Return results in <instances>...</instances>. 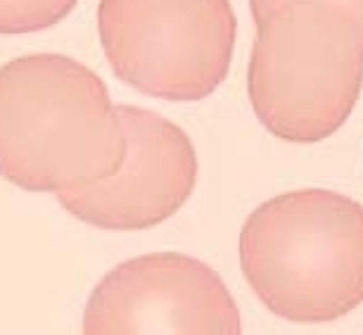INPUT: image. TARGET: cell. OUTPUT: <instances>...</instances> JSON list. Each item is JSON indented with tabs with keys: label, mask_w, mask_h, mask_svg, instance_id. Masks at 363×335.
Segmentation results:
<instances>
[{
	"label": "cell",
	"mask_w": 363,
	"mask_h": 335,
	"mask_svg": "<svg viewBox=\"0 0 363 335\" xmlns=\"http://www.w3.org/2000/svg\"><path fill=\"white\" fill-rule=\"evenodd\" d=\"M247 91L259 121L285 143L330 138L363 88V33L320 3H290L257 22Z\"/></svg>",
	"instance_id": "7a4b0ae2"
},
{
	"label": "cell",
	"mask_w": 363,
	"mask_h": 335,
	"mask_svg": "<svg viewBox=\"0 0 363 335\" xmlns=\"http://www.w3.org/2000/svg\"><path fill=\"white\" fill-rule=\"evenodd\" d=\"M290 3H320V5H328V8H335V10L345 12L347 17H352L363 33V0H250L252 17H255V22H262L271 12H276L278 8L290 5Z\"/></svg>",
	"instance_id": "8992f818"
},
{
	"label": "cell",
	"mask_w": 363,
	"mask_h": 335,
	"mask_svg": "<svg viewBox=\"0 0 363 335\" xmlns=\"http://www.w3.org/2000/svg\"><path fill=\"white\" fill-rule=\"evenodd\" d=\"M228 0H102L100 38L116 77L164 100H200L225 79L235 45Z\"/></svg>",
	"instance_id": "3957f363"
},
{
	"label": "cell",
	"mask_w": 363,
	"mask_h": 335,
	"mask_svg": "<svg viewBox=\"0 0 363 335\" xmlns=\"http://www.w3.org/2000/svg\"><path fill=\"white\" fill-rule=\"evenodd\" d=\"M133 157L121 179V200L107 229H147L188 200L197 179L193 143L171 121L143 109H121Z\"/></svg>",
	"instance_id": "5b68a950"
},
{
	"label": "cell",
	"mask_w": 363,
	"mask_h": 335,
	"mask_svg": "<svg viewBox=\"0 0 363 335\" xmlns=\"http://www.w3.org/2000/svg\"><path fill=\"white\" fill-rule=\"evenodd\" d=\"M98 295L114 300L116 317L102 331L240 333V312L216 271L186 255H145L121 264Z\"/></svg>",
	"instance_id": "277c9868"
},
{
	"label": "cell",
	"mask_w": 363,
	"mask_h": 335,
	"mask_svg": "<svg viewBox=\"0 0 363 335\" xmlns=\"http://www.w3.org/2000/svg\"><path fill=\"white\" fill-rule=\"evenodd\" d=\"M240 266L276 317L342 319L363 302V207L328 188L271 197L245 221Z\"/></svg>",
	"instance_id": "6da1fadb"
}]
</instances>
